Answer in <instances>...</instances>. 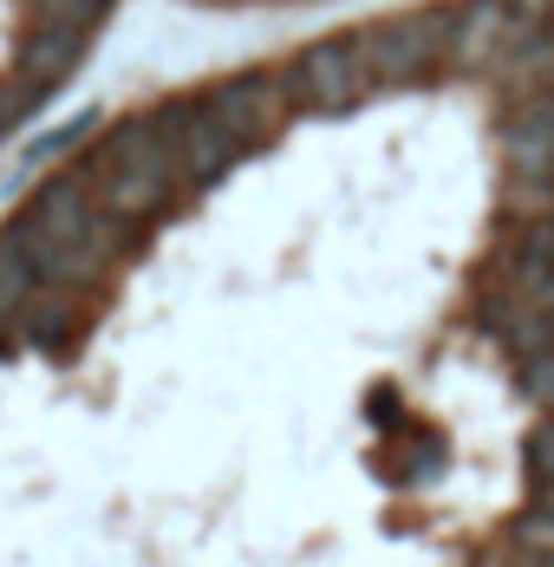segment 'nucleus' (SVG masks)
I'll use <instances>...</instances> for the list:
<instances>
[{
  "mask_svg": "<svg viewBox=\"0 0 554 567\" xmlns=\"http://www.w3.org/2000/svg\"><path fill=\"white\" fill-rule=\"evenodd\" d=\"M450 47V7H418V13H391L372 33H359V59L372 72V85H404L424 79Z\"/></svg>",
  "mask_w": 554,
  "mask_h": 567,
  "instance_id": "obj_1",
  "label": "nucleus"
},
{
  "mask_svg": "<svg viewBox=\"0 0 554 567\" xmlns=\"http://www.w3.org/2000/svg\"><path fill=\"white\" fill-rule=\"evenodd\" d=\"M502 164H509V203L529 216L554 209V85L535 92L502 131Z\"/></svg>",
  "mask_w": 554,
  "mask_h": 567,
  "instance_id": "obj_2",
  "label": "nucleus"
},
{
  "mask_svg": "<svg viewBox=\"0 0 554 567\" xmlns=\"http://www.w3.org/2000/svg\"><path fill=\"white\" fill-rule=\"evenodd\" d=\"M280 85H287V105L300 112H352L372 92V72L359 59V40H320L280 72Z\"/></svg>",
  "mask_w": 554,
  "mask_h": 567,
  "instance_id": "obj_3",
  "label": "nucleus"
},
{
  "mask_svg": "<svg viewBox=\"0 0 554 567\" xmlns=\"http://www.w3.org/2000/svg\"><path fill=\"white\" fill-rule=\"evenodd\" d=\"M209 117H216L222 131H228V144L235 151H255V144H268L280 124H287V85H280V72L268 65H248V72H228L216 92L203 99Z\"/></svg>",
  "mask_w": 554,
  "mask_h": 567,
  "instance_id": "obj_4",
  "label": "nucleus"
},
{
  "mask_svg": "<svg viewBox=\"0 0 554 567\" xmlns=\"http://www.w3.org/2000/svg\"><path fill=\"white\" fill-rule=\"evenodd\" d=\"M509 53V0H463L450 7V47L443 59L463 72H483Z\"/></svg>",
  "mask_w": 554,
  "mask_h": 567,
  "instance_id": "obj_5",
  "label": "nucleus"
},
{
  "mask_svg": "<svg viewBox=\"0 0 554 567\" xmlns=\"http://www.w3.org/2000/svg\"><path fill=\"white\" fill-rule=\"evenodd\" d=\"M79 53H85V33H72V27H27L20 59H13V79L47 99V92H59V79H72Z\"/></svg>",
  "mask_w": 554,
  "mask_h": 567,
  "instance_id": "obj_6",
  "label": "nucleus"
},
{
  "mask_svg": "<svg viewBox=\"0 0 554 567\" xmlns=\"http://www.w3.org/2000/svg\"><path fill=\"white\" fill-rule=\"evenodd\" d=\"M235 157H242V151L228 144V131L209 117V105H183V112H176V171H183V183H209V176H222Z\"/></svg>",
  "mask_w": 554,
  "mask_h": 567,
  "instance_id": "obj_7",
  "label": "nucleus"
},
{
  "mask_svg": "<svg viewBox=\"0 0 554 567\" xmlns=\"http://www.w3.org/2000/svg\"><path fill=\"white\" fill-rule=\"evenodd\" d=\"M79 327H85V320H79V307H72L65 293L20 307V333L40 346V352H72V346H79Z\"/></svg>",
  "mask_w": 554,
  "mask_h": 567,
  "instance_id": "obj_8",
  "label": "nucleus"
},
{
  "mask_svg": "<svg viewBox=\"0 0 554 567\" xmlns=\"http://www.w3.org/2000/svg\"><path fill=\"white\" fill-rule=\"evenodd\" d=\"M529 496H535V509H554V417H542L535 431H529Z\"/></svg>",
  "mask_w": 554,
  "mask_h": 567,
  "instance_id": "obj_9",
  "label": "nucleus"
},
{
  "mask_svg": "<svg viewBox=\"0 0 554 567\" xmlns=\"http://www.w3.org/2000/svg\"><path fill=\"white\" fill-rule=\"evenodd\" d=\"M509 542H515L529 561L554 567V509H535V503H529V509L509 522Z\"/></svg>",
  "mask_w": 554,
  "mask_h": 567,
  "instance_id": "obj_10",
  "label": "nucleus"
},
{
  "mask_svg": "<svg viewBox=\"0 0 554 567\" xmlns=\"http://www.w3.org/2000/svg\"><path fill=\"white\" fill-rule=\"evenodd\" d=\"M33 281H40V275L27 268V255L0 235V320H7V313H20V307L33 300Z\"/></svg>",
  "mask_w": 554,
  "mask_h": 567,
  "instance_id": "obj_11",
  "label": "nucleus"
},
{
  "mask_svg": "<svg viewBox=\"0 0 554 567\" xmlns=\"http://www.w3.org/2000/svg\"><path fill=\"white\" fill-rule=\"evenodd\" d=\"M27 7H33V27H72V33H92L111 0H27Z\"/></svg>",
  "mask_w": 554,
  "mask_h": 567,
  "instance_id": "obj_12",
  "label": "nucleus"
},
{
  "mask_svg": "<svg viewBox=\"0 0 554 567\" xmlns=\"http://www.w3.org/2000/svg\"><path fill=\"white\" fill-rule=\"evenodd\" d=\"M515 385L529 392V404H548V411H554V346H548V352L515 359Z\"/></svg>",
  "mask_w": 554,
  "mask_h": 567,
  "instance_id": "obj_13",
  "label": "nucleus"
}]
</instances>
